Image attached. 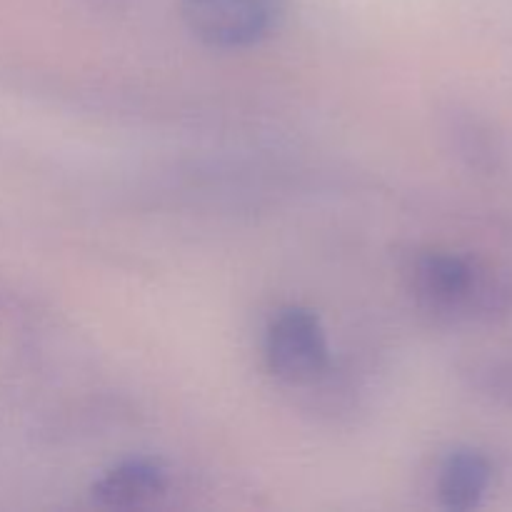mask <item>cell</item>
Returning a JSON list of instances; mask_svg holds the SVG:
<instances>
[{
	"label": "cell",
	"mask_w": 512,
	"mask_h": 512,
	"mask_svg": "<svg viewBox=\"0 0 512 512\" xmlns=\"http://www.w3.org/2000/svg\"><path fill=\"white\" fill-rule=\"evenodd\" d=\"M265 363L290 385L313 383L328 368V340L318 315L305 308H283L265 330Z\"/></svg>",
	"instance_id": "obj_1"
},
{
	"label": "cell",
	"mask_w": 512,
	"mask_h": 512,
	"mask_svg": "<svg viewBox=\"0 0 512 512\" xmlns=\"http://www.w3.org/2000/svg\"><path fill=\"white\" fill-rule=\"evenodd\" d=\"M190 33L213 48H245L268 35L275 20V0H183Z\"/></svg>",
	"instance_id": "obj_2"
},
{
	"label": "cell",
	"mask_w": 512,
	"mask_h": 512,
	"mask_svg": "<svg viewBox=\"0 0 512 512\" xmlns=\"http://www.w3.org/2000/svg\"><path fill=\"white\" fill-rule=\"evenodd\" d=\"M413 290L428 310L453 315L473 303L478 275L460 255L425 253L413 265Z\"/></svg>",
	"instance_id": "obj_3"
},
{
	"label": "cell",
	"mask_w": 512,
	"mask_h": 512,
	"mask_svg": "<svg viewBox=\"0 0 512 512\" xmlns=\"http://www.w3.org/2000/svg\"><path fill=\"white\" fill-rule=\"evenodd\" d=\"M168 488L165 470L155 460L133 458L105 470L93 483V500L103 508L130 510L155 503Z\"/></svg>",
	"instance_id": "obj_4"
},
{
	"label": "cell",
	"mask_w": 512,
	"mask_h": 512,
	"mask_svg": "<svg viewBox=\"0 0 512 512\" xmlns=\"http://www.w3.org/2000/svg\"><path fill=\"white\" fill-rule=\"evenodd\" d=\"M493 480L490 460L478 450H455L445 458L438 475L440 503L448 510H473L483 503Z\"/></svg>",
	"instance_id": "obj_5"
}]
</instances>
